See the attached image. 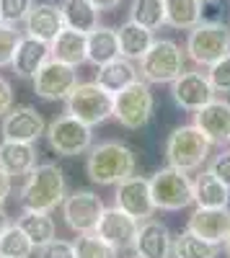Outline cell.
<instances>
[{
	"instance_id": "18",
	"label": "cell",
	"mask_w": 230,
	"mask_h": 258,
	"mask_svg": "<svg viewBox=\"0 0 230 258\" xmlns=\"http://www.w3.org/2000/svg\"><path fill=\"white\" fill-rule=\"evenodd\" d=\"M132 250L137 258H171L174 255V238L163 222L150 217V220L140 222Z\"/></svg>"
},
{
	"instance_id": "35",
	"label": "cell",
	"mask_w": 230,
	"mask_h": 258,
	"mask_svg": "<svg viewBox=\"0 0 230 258\" xmlns=\"http://www.w3.org/2000/svg\"><path fill=\"white\" fill-rule=\"evenodd\" d=\"M18 41H21V31H16L13 24H0V68L13 62Z\"/></svg>"
},
{
	"instance_id": "27",
	"label": "cell",
	"mask_w": 230,
	"mask_h": 258,
	"mask_svg": "<svg viewBox=\"0 0 230 258\" xmlns=\"http://www.w3.org/2000/svg\"><path fill=\"white\" fill-rule=\"evenodd\" d=\"M122 57L119 54V34L117 29H109V26H98L88 34V62L101 68L111 59Z\"/></svg>"
},
{
	"instance_id": "6",
	"label": "cell",
	"mask_w": 230,
	"mask_h": 258,
	"mask_svg": "<svg viewBox=\"0 0 230 258\" xmlns=\"http://www.w3.org/2000/svg\"><path fill=\"white\" fill-rule=\"evenodd\" d=\"M150 194L155 209L163 212H179L194 204V181L186 170H179L174 165L160 168L150 178Z\"/></svg>"
},
{
	"instance_id": "11",
	"label": "cell",
	"mask_w": 230,
	"mask_h": 258,
	"mask_svg": "<svg viewBox=\"0 0 230 258\" xmlns=\"http://www.w3.org/2000/svg\"><path fill=\"white\" fill-rule=\"evenodd\" d=\"M103 212H106V207H103L101 197L93 194V191H73L70 197H65V202H62V217H65V225L78 235L96 232Z\"/></svg>"
},
{
	"instance_id": "14",
	"label": "cell",
	"mask_w": 230,
	"mask_h": 258,
	"mask_svg": "<svg viewBox=\"0 0 230 258\" xmlns=\"http://www.w3.org/2000/svg\"><path fill=\"white\" fill-rule=\"evenodd\" d=\"M171 96L184 111H197L204 103H210L217 96V91L212 88L210 78H207L204 73H186L184 70L171 83Z\"/></svg>"
},
{
	"instance_id": "39",
	"label": "cell",
	"mask_w": 230,
	"mask_h": 258,
	"mask_svg": "<svg viewBox=\"0 0 230 258\" xmlns=\"http://www.w3.org/2000/svg\"><path fill=\"white\" fill-rule=\"evenodd\" d=\"M13 109V88L6 78H0V119Z\"/></svg>"
},
{
	"instance_id": "40",
	"label": "cell",
	"mask_w": 230,
	"mask_h": 258,
	"mask_svg": "<svg viewBox=\"0 0 230 258\" xmlns=\"http://www.w3.org/2000/svg\"><path fill=\"white\" fill-rule=\"evenodd\" d=\"M11 186H13V178L6 173L3 168H0V207H3L11 197Z\"/></svg>"
},
{
	"instance_id": "48",
	"label": "cell",
	"mask_w": 230,
	"mask_h": 258,
	"mask_svg": "<svg viewBox=\"0 0 230 258\" xmlns=\"http://www.w3.org/2000/svg\"><path fill=\"white\" fill-rule=\"evenodd\" d=\"M227 145H230V142H227Z\"/></svg>"
},
{
	"instance_id": "47",
	"label": "cell",
	"mask_w": 230,
	"mask_h": 258,
	"mask_svg": "<svg viewBox=\"0 0 230 258\" xmlns=\"http://www.w3.org/2000/svg\"><path fill=\"white\" fill-rule=\"evenodd\" d=\"M135 258H137V255H135Z\"/></svg>"
},
{
	"instance_id": "42",
	"label": "cell",
	"mask_w": 230,
	"mask_h": 258,
	"mask_svg": "<svg viewBox=\"0 0 230 258\" xmlns=\"http://www.w3.org/2000/svg\"><path fill=\"white\" fill-rule=\"evenodd\" d=\"M8 225H11V217H8V214H6V209L0 207V235H3V232L8 230Z\"/></svg>"
},
{
	"instance_id": "16",
	"label": "cell",
	"mask_w": 230,
	"mask_h": 258,
	"mask_svg": "<svg viewBox=\"0 0 230 258\" xmlns=\"http://www.w3.org/2000/svg\"><path fill=\"white\" fill-rule=\"evenodd\" d=\"M194 124L202 129V135L212 145H227L230 142V101L212 98L202 109L194 111Z\"/></svg>"
},
{
	"instance_id": "46",
	"label": "cell",
	"mask_w": 230,
	"mask_h": 258,
	"mask_svg": "<svg viewBox=\"0 0 230 258\" xmlns=\"http://www.w3.org/2000/svg\"><path fill=\"white\" fill-rule=\"evenodd\" d=\"M0 258H3V255H0Z\"/></svg>"
},
{
	"instance_id": "45",
	"label": "cell",
	"mask_w": 230,
	"mask_h": 258,
	"mask_svg": "<svg viewBox=\"0 0 230 258\" xmlns=\"http://www.w3.org/2000/svg\"><path fill=\"white\" fill-rule=\"evenodd\" d=\"M0 24H3V21H0Z\"/></svg>"
},
{
	"instance_id": "38",
	"label": "cell",
	"mask_w": 230,
	"mask_h": 258,
	"mask_svg": "<svg viewBox=\"0 0 230 258\" xmlns=\"http://www.w3.org/2000/svg\"><path fill=\"white\" fill-rule=\"evenodd\" d=\"M207 170H212V173L230 188V150H220V153L210 160V168Z\"/></svg>"
},
{
	"instance_id": "15",
	"label": "cell",
	"mask_w": 230,
	"mask_h": 258,
	"mask_svg": "<svg viewBox=\"0 0 230 258\" xmlns=\"http://www.w3.org/2000/svg\"><path fill=\"white\" fill-rule=\"evenodd\" d=\"M137 230H140V222L132 217V214H127L124 209H119V207L114 204L111 209L103 212V217H101L96 232L122 253V250H132V248H135Z\"/></svg>"
},
{
	"instance_id": "8",
	"label": "cell",
	"mask_w": 230,
	"mask_h": 258,
	"mask_svg": "<svg viewBox=\"0 0 230 258\" xmlns=\"http://www.w3.org/2000/svg\"><path fill=\"white\" fill-rule=\"evenodd\" d=\"M114 119L124 129H142L153 119V91L148 80L137 78L124 91L114 93Z\"/></svg>"
},
{
	"instance_id": "28",
	"label": "cell",
	"mask_w": 230,
	"mask_h": 258,
	"mask_svg": "<svg viewBox=\"0 0 230 258\" xmlns=\"http://www.w3.org/2000/svg\"><path fill=\"white\" fill-rule=\"evenodd\" d=\"M62 8V18H65V26L80 34H91L93 29H98V8L91 0H65L60 6Z\"/></svg>"
},
{
	"instance_id": "41",
	"label": "cell",
	"mask_w": 230,
	"mask_h": 258,
	"mask_svg": "<svg viewBox=\"0 0 230 258\" xmlns=\"http://www.w3.org/2000/svg\"><path fill=\"white\" fill-rule=\"evenodd\" d=\"M91 3L98 8V11H111V8H117L122 0H91Z\"/></svg>"
},
{
	"instance_id": "21",
	"label": "cell",
	"mask_w": 230,
	"mask_h": 258,
	"mask_svg": "<svg viewBox=\"0 0 230 258\" xmlns=\"http://www.w3.org/2000/svg\"><path fill=\"white\" fill-rule=\"evenodd\" d=\"M0 168H3L11 178L29 176L36 168V147L31 142L3 140V145H0Z\"/></svg>"
},
{
	"instance_id": "3",
	"label": "cell",
	"mask_w": 230,
	"mask_h": 258,
	"mask_svg": "<svg viewBox=\"0 0 230 258\" xmlns=\"http://www.w3.org/2000/svg\"><path fill=\"white\" fill-rule=\"evenodd\" d=\"M212 142L202 135V129L197 124H184L176 126L165 140V163L179 168V170H199L207 158H210Z\"/></svg>"
},
{
	"instance_id": "31",
	"label": "cell",
	"mask_w": 230,
	"mask_h": 258,
	"mask_svg": "<svg viewBox=\"0 0 230 258\" xmlns=\"http://www.w3.org/2000/svg\"><path fill=\"white\" fill-rule=\"evenodd\" d=\"M34 243H31V238L21 230V225L16 222H11L8 225V230L0 235V255L3 258H31L34 255Z\"/></svg>"
},
{
	"instance_id": "22",
	"label": "cell",
	"mask_w": 230,
	"mask_h": 258,
	"mask_svg": "<svg viewBox=\"0 0 230 258\" xmlns=\"http://www.w3.org/2000/svg\"><path fill=\"white\" fill-rule=\"evenodd\" d=\"M52 57L60 62H68L73 68H80L83 62H88V34H80L73 29H62L52 41Z\"/></svg>"
},
{
	"instance_id": "23",
	"label": "cell",
	"mask_w": 230,
	"mask_h": 258,
	"mask_svg": "<svg viewBox=\"0 0 230 258\" xmlns=\"http://www.w3.org/2000/svg\"><path fill=\"white\" fill-rule=\"evenodd\" d=\"M137 78H140V68L127 57H117V59H111L106 64H101L98 73H96V83L101 85V88H106L109 93L124 91Z\"/></svg>"
},
{
	"instance_id": "25",
	"label": "cell",
	"mask_w": 230,
	"mask_h": 258,
	"mask_svg": "<svg viewBox=\"0 0 230 258\" xmlns=\"http://www.w3.org/2000/svg\"><path fill=\"white\" fill-rule=\"evenodd\" d=\"M165 6V24L171 29L192 31L197 24H202L204 0H163Z\"/></svg>"
},
{
	"instance_id": "33",
	"label": "cell",
	"mask_w": 230,
	"mask_h": 258,
	"mask_svg": "<svg viewBox=\"0 0 230 258\" xmlns=\"http://www.w3.org/2000/svg\"><path fill=\"white\" fill-rule=\"evenodd\" d=\"M75 253L78 258H119V250L103 240L98 232H83L75 240Z\"/></svg>"
},
{
	"instance_id": "24",
	"label": "cell",
	"mask_w": 230,
	"mask_h": 258,
	"mask_svg": "<svg viewBox=\"0 0 230 258\" xmlns=\"http://www.w3.org/2000/svg\"><path fill=\"white\" fill-rule=\"evenodd\" d=\"M117 34H119V54L132 59V62H140L145 57V52H148L153 47V41H155L153 31L135 24V21L122 24Z\"/></svg>"
},
{
	"instance_id": "32",
	"label": "cell",
	"mask_w": 230,
	"mask_h": 258,
	"mask_svg": "<svg viewBox=\"0 0 230 258\" xmlns=\"http://www.w3.org/2000/svg\"><path fill=\"white\" fill-rule=\"evenodd\" d=\"M130 21H135V24L150 29V31H158L160 26H165V6H163V0H132Z\"/></svg>"
},
{
	"instance_id": "4",
	"label": "cell",
	"mask_w": 230,
	"mask_h": 258,
	"mask_svg": "<svg viewBox=\"0 0 230 258\" xmlns=\"http://www.w3.org/2000/svg\"><path fill=\"white\" fill-rule=\"evenodd\" d=\"M65 114L80 119L88 126H98L114 116V93L101 88L96 80L78 83L73 93L65 98Z\"/></svg>"
},
{
	"instance_id": "1",
	"label": "cell",
	"mask_w": 230,
	"mask_h": 258,
	"mask_svg": "<svg viewBox=\"0 0 230 258\" xmlns=\"http://www.w3.org/2000/svg\"><path fill=\"white\" fill-rule=\"evenodd\" d=\"M135 153L122 145V142H98L88 150V158H86V173L93 183L98 186H117L119 181L135 176Z\"/></svg>"
},
{
	"instance_id": "9",
	"label": "cell",
	"mask_w": 230,
	"mask_h": 258,
	"mask_svg": "<svg viewBox=\"0 0 230 258\" xmlns=\"http://www.w3.org/2000/svg\"><path fill=\"white\" fill-rule=\"evenodd\" d=\"M93 126L83 124L80 119L65 114V116H57L49 126H47V142L54 150L57 155L62 158H75L83 155L93 147Z\"/></svg>"
},
{
	"instance_id": "20",
	"label": "cell",
	"mask_w": 230,
	"mask_h": 258,
	"mask_svg": "<svg viewBox=\"0 0 230 258\" xmlns=\"http://www.w3.org/2000/svg\"><path fill=\"white\" fill-rule=\"evenodd\" d=\"M26 34L36 36L41 41H52L62 29H65V18H62V8L54 3H34V8L26 16Z\"/></svg>"
},
{
	"instance_id": "19",
	"label": "cell",
	"mask_w": 230,
	"mask_h": 258,
	"mask_svg": "<svg viewBox=\"0 0 230 258\" xmlns=\"http://www.w3.org/2000/svg\"><path fill=\"white\" fill-rule=\"evenodd\" d=\"M49 57H52V47H49V41H41V39H36V36H29V34H26V36H21V41H18L11 68L16 70V75H18V78L31 80V78L41 70V64H44Z\"/></svg>"
},
{
	"instance_id": "10",
	"label": "cell",
	"mask_w": 230,
	"mask_h": 258,
	"mask_svg": "<svg viewBox=\"0 0 230 258\" xmlns=\"http://www.w3.org/2000/svg\"><path fill=\"white\" fill-rule=\"evenodd\" d=\"M34 83V93L44 101H65L73 88L78 85V68L68 62H60L54 57H49L41 70L31 78Z\"/></svg>"
},
{
	"instance_id": "7",
	"label": "cell",
	"mask_w": 230,
	"mask_h": 258,
	"mask_svg": "<svg viewBox=\"0 0 230 258\" xmlns=\"http://www.w3.org/2000/svg\"><path fill=\"white\" fill-rule=\"evenodd\" d=\"M186 54L171 39H155L153 47L140 59V78L153 83H174L184 73Z\"/></svg>"
},
{
	"instance_id": "5",
	"label": "cell",
	"mask_w": 230,
	"mask_h": 258,
	"mask_svg": "<svg viewBox=\"0 0 230 258\" xmlns=\"http://www.w3.org/2000/svg\"><path fill=\"white\" fill-rule=\"evenodd\" d=\"M186 57L199 68H210L230 54V29L222 21H202L186 36Z\"/></svg>"
},
{
	"instance_id": "37",
	"label": "cell",
	"mask_w": 230,
	"mask_h": 258,
	"mask_svg": "<svg viewBox=\"0 0 230 258\" xmlns=\"http://www.w3.org/2000/svg\"><path fill=\"white\" fill-rule=\"evenodd\" d=\"M41 258H78L75 253V243H68V240H52L41 248Z\"/></svg>"
},
{
	"instance_id": "30",
	"label": "cell",
	"mask_w": 230,
	"mask_h": 258,
	"mask_svg": "<svg viewBox=\"0 0 230 258\" xmlns=\"http://www.w3.org/2000/svg\"><path fill=\"white\" fill-rule=\"evenodd\" d=\"M220 245L199 238V235L184 230L179 238H174V258H217Z\"/></svg>"
},
{
	"instance_id": "34",
	"label": "cell",
	"mask_w": 230,
	"mask_h": 258,
	"mask_svg": "<svg viewBox=\"0 0 230 258\" xmlns=\"http://www.w3.org/2000/svg\"><path fill=\"white\" fill-rule=\"evenodd\" d=\"M31 8H34V0H0V21L16 26L21 21H26Z\"/></svg>"
},
{
	"instance_id": "36",
	"label": "cell",
	"mask_w": 230,
	"mask_h": 258,
	"mask_svg": "<svg viewBox=\"0 0 230 258\" xmlns=\"http://www.w3.org/2000/svg\"><path fill=\"white\" fill-rule=\"evenodd\" d=\"M207 78H210L212 88L217 93H230V54H225L222 59L210 64L207 68Z\"/></svg>"
},
{
	"instance_id": "13",
	"label": "cell",
	"mask_w": 230,
	"mask_h": 258,
	"mask_svg": "<svg viewBox=\"0 0 230 258\" xmlns=\"http://www.w3.org/2000/svg\"><path fill=\"white\" fill-rule=\"evenodd\" d=\"M0 135L8 142H31L36 145L41 135H47V121L34 106H13L3 116Z\"/></svg>"
},
{
	"instance_id": "43",
	"label": "cell",
	"mask_w": 230,
	"mask_h": 258,
	"mask_svg": "<svg viewBox=\"0 0 230 258\" xmlns=\"http://www.w3.org/2000/svg\"><path fill=\"white\" fill-rule=\"evenodd\" d=\"M222 250H225V255L230 258V235H227V238H225V243H222Z\"/></svg>"
},
{
	"instance_id": "44",
	"label": "cell",
	"mask_w": 230,
	"mask_h": 258,
	"mask_svg": "<svg viewBox=\"0 0 230 258\" xmlns=\"http://www.w3.org/2000/svg\"><path fill=\"white\" fill-rule=\"evenodd\" d=\"M204 3H210V0H204Z\"/></svg>"
},
{
	"instance_id": "29",
	"label": "cell",
	"mask_w": 230,
	"mask_h": 258,
	"mask_svg": "<svg viewBox=\"0 0 230 258\" xmlns=\"http://www.w3.org/2000/svg\"><path fill=\"white\" fill-rule=\"evenodd\" d=\"M21 225V230H24L34 248H44L47 243L54 240V220L49 217V212H34V209H24L21 212V217L16 220Z\"/></svg>"
},
{
	"instance_id": "17",
	"label": "cell",
	"mask_w": 230,
	"mask_h": 258,
	"mask_svg": "<svg viewBox=\"0 0 230 258\" xmlns=\"http://www.w3.org/2000/svg\"><path fill=\"white\" fill-rule=\"evenodd\" d=\"M186 230L199 235V238L210 240V243H225V238L230 235V209L227 207H197L192 212Z\"/></svg>"
},
{
	"instance_id": "2",
	"label": "cell",
	"mask_w": 230,
	"mask_h": 258,
	"mask_svg": "<svg viewBox=\"0 0 230 258\" xmlns=\"http://www.w3.org/2000/svg\"><path fill=\"white\" fill-rule=\"evenodd\" d=\"M68 197V183L54 163H36L21 186V207L34 212H54Z\"/></svg>"
},
{
	"instance_id": "26",
	"label": "cell",
	"mask_w": 230,
	"mask_h": 258,
	"mask_svg": "<svg viewBox=\"0 0 230 258\" xmlns=\"http://www.w3.org/2000/svg\"><path fill=\"white\" fill-rule=\"evenodd\" d=\"M230 202V188L212 173V170H202L194 178V204L197 207H227Z\"/></svg>"
},
{
	"instance_id": "12",
	"label": "cell",
	"mask_w": 230,
	"mask_h": 258,
	"mask_svg": "<svg viewBox=\"0 0 230 258\" xmlns=\"http://www.w3.org/2000/svg\"><path fill=\"white\" fill-rule=\"evenodd\" d=\"M114 204L119 209H124L127 214L137 222H145L155 214V204H153V194H150V178L142 176H130L117 183V194H114Z\"/></svg>"
}]
</instances>
